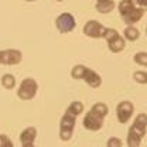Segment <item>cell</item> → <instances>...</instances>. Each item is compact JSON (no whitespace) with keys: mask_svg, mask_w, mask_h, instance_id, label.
I'll list each match as a JSON object with an SVG mask.
<instances>
[{"mask_svg":"<svg viewBox=\"0 0 147 147\" xmlns=\"http://www.w3.org/2000/svg\"><path fill=\"white\" fill-rule=\"evenodd\" d=\"M37 91H38V84H37L36 79L34 78H26V79L21 81V84L18 86L17 96L21 100H31L37 95Z\"/></svg>","mask_w":147,"mask_h":147,"instance_id":"cell-1","label":"cell"},{"mask_svg":"<svg viewBox=\"0 0 147 147\" xmlns=\"http://www.w3.org/2000/svg\"><path fill=\"white\" fill-rule=\"evenodd\" d=\"M55 26L61 34H68L76 27V20L71 13H62L55 20Z\"/></svg>","mask_w":147,"mask_h":147,"instance_id":"cell-2","label":"cell"},{"mask_svg":"<svg viewBox=\"0 0 147 147\" xmlns=\"http://www.w3.org/2000/svg\"><path fill=\"white\" fill-rule=\"evenodd\" d=\"M134 113V105L130 100H122L120 103H117L116 106V117L119 120V123L125 125L130 120V117Z\"/></svg>","mask_w":147,"mask_h":147,"instance_id":"cell-3","label":"cell"},{"mask_svg":"<svg viewBox=\"0 0 147 147\" xmlns=\"http://www.w3.org/2000/svg\"><path fill=\"white\" fill-rule=\"evenodd\" d=\"M106 33V27L96 20H89L84 26V34L91 38H103Z\"/></svg>","mask_w":147,"mask_h":147,"instance_id":"cell-4","label":"cell"},{"mask_svg":"<svg viewBox=\"0 0 147 147\" xmlns=\"http://www.w3.org/2000/svg\"><path fill=\"white\" fill-rule=\"evenodd\" d=\"M103 122H105V117H100L95 113H92L91 110L85 115L84 120H82V125L86 130H91V131H98L103 127Z\"/></svg>","mask_w":147,"mask_h":147,"instance_id":"cell-5","label":"cell"},{"mask_svg":"<svg viewBox=\"0 0 147 147\" xmlns=\"http://www.w3.org/2000/svg\"><path fill=\"white\" fill-rule=\"evenodd\" d=\"M130 129H131L133 131H136V133L143 139L147 133V113H139V115L136 116V119L133 120Z\"/></svg>","mask_w":147,"mask_h":147,"instance_id":"cell-6","label":"cell"},{"mask_svg":"<svg viewBox=\"0 0 147 147\" xmlns=\"http://www.w3.org/2000/svg\"><path fill=\"white\" fill-rule=\"evenodd\" d=\"M23 59V54L20 50H14V48H10V50H4L3 51V59H1V64L4 65H17L21 62Z\"/></svg>","mask_w":147,"mask_h":147,"instance_id":"cell-7","label":"cell"},{"mask_svg":"<svg viewBox=\"0 0 147 147\" xmlns=\"http://www.w3.org/2000/svg\"><path fill=\"white\" fill-rule=\"evenodd\" d=\"M36 137H37V129L36 127H27L24 129L20 134V143L23 144V147H27V146H33L34 142H36Z\"/></svg>","mask_w":147,"mask_h":147,"instance_id":"cell-8","label":"cell"},{"mask_svg":"<svg viewBox=\"0 0 147 147\" xmlns=\"http://www.w3.org/2000/svg\"><path fill=\"white\" fill-rule=\"evenodd\" d=\"M84 81H85L91 88H93V89H96V88H99V86L102 85V78H100V75L96 72V71L88 68V67H86V71H85Z\"/></svg>","mask_w":147,"mask_h":147,"instance_id":"cell-9","label":"cell"},{"mask_svg":"<svg viewBox=\"0 0 147 147\" xmlns=\"http://www.w3.org/2000/svg\"><path fill=\"white\" fill-rule=\"evenodd\" d=\"M143 14H144V10L140 9V7H136V6H134L127 14L123 16V21H125L127 26H133V24H136V23H139V21L142 20Z\"/></svg>","mask_w":147,"mask_h":147,"instance_id":"cell-10","label":"cell"},{"mask_svg":"<svg viewBox=\"0 0 147 147\" xmlns=\"http://www.w3.org/2000/svg\"><path fill=\"white\" fill-rule=\"evenodd\" d=\"M108 45H109V50L112 53H122L126 47V40L119 34L117 37H115L110 41H108Z\"/></svg>","mask_w":147,"mask_h":147,"instance_id":"cell-11","label":"cell"},{"mask_svg":"<svg viewBox=\"0 0 147 147\" xmlns=\"http://www.w3.org/2000/svg\"><path fill=\"white\" fill-rule=\"evenodd\" d=\"M76 125V117L72 115H68V113H64V116L61 117V122H59V130H71L74 131Z\"/></svg>","mask_w":147,"mask_h":147,"instance_id":"cell-12","label":"cell"},{"mask_svg":"<svg viewBox=\"0 0 147 147\" xmlns=\"http://www.w3.org/2000/svg\"><path fill=\"white\" fill-rule=\"evenodd\" d=\"M115 7H116V4H115L113 0H98L96 1V10L102 14L110 13Z\"/></svg>","mask_w":147,"mask_h":147,"instance_id":"cell-13","label":"cell"},{"mask_svg":"<svg viewBox=\"0 0 147 147\" xmlns=\"http://www.w3.org/2000/svg\"><path fill=\"white\" fill-rule=\"evenodd\" d=\"M65 113H68V115H72V116H79V115H82L84 113V103L82 102H79V100H74L71 102L69 105H68V108H67V112Z\"/></svg>","mask_w":147,"mask_h":147,"instance_id":"cell-14","label":"cell"},{"mask_svg":"<svg viewBox=\"0 0 147 147\" xmlns=\"http://www.w3.org/2000/svg\"><path fill=\"white\" fill-rule=\"evenodd\" d=\"M91 112L95 113V115H98V116H100V117H106V115L109 113V108L103 102H96V103L92 105Z\"/></svg>","mask_w":147,"mask_h":147,"instance_id":"cell-15","label":"cell"},{"mask_svg":"<svg viewBox=\"0 0 147 147\" xmlns=\"http://www.w3.org/2000/svg\"><path fill=\"white\" fill-rule=\"evenodd\" d=\"M126 142H127L129 147H140V144H142V137H140L136 131H133L131 129H129Z\"/></svg>","mask_w":147,"mask_h":147,"instance_id":"cell-16","label":"cell"},{"mask_svg":"<svg viewBox=\"0 0 147 147\" xmlns=\"http://www.w3.org/2000/svg\"><path fill=\"white\" fill-rule=\"evenodd\" d=\"M0 82H1V86H3L4 89H9V91L16 86V78H14V75H11V74H4V75L1 76Z\"/></svg>","mask_w":147,"mask_h":147,"instance_id":"cell-17","label":"cell"},{"mask_svg":"<svg viewBox=\"0 0 147 147\" xmlns=\"http://www.w3.org/2000/svg\"><path fill=\"white\" fill-rule=\"evenodd\" d=\"M123 36L126 40L129 41H136L139 37H140V31H139V28H136L134 26H127L126 28H125V31H123Z\"/></svg>","mask_w":147,"mask_h":147,"instance_id":"cell-18","label":"cell"},{"mask_svg":"<svg viewBox=\"0 0 147 147\" xmlns=\"http://www.w3.org/2000/svg\"><path fill=\"white\" fill-rule=\"evenodd\" d=\"M85 71H86V67H85V65H82V64L75 65L72 69H71V76H72V79H76V81L84 79V76H85Z\"/></svg>","mask_w":147,"mask_h":147,"instance_id":"cell-19","label":"cell"},{"mask_svg":"<svg viewBox=\"0 0 147 147\" xmlns=\"http://www.w3.org/2000/svg\"><path fill=\"white\" fill-rule=\"evenodd\" d=\"M133 7H134V4H133L131 0H122L119 3V13H120V16L123 17L125 14H127Z\"/></svg>","mask_w":147,"mask_h":147,"instance_id":"cell-20","label":"cell"},{"mask_svg":"<svg viewBox=\"0 0 147 147\" xmlns=\"http://www.w3.org/2000/svg\"><path fill=\"white\" fill-rule=\"evenodd\" d=\"M133 61L137 65L147 67V51H139V53H136L134 57H133Z\"/></svg>","mask_w":147,"mask_h":147,"instance_id":"cell-21","label":"cell"},{"mask_svg":"<svg viewBox=\"0 0 147 147\" xmlns=\"http://www.w3.org/2000/svg\"><path fill=\"white\" fill-rule=\"evenodd\" d=\"M133 79H134L137 84L146 85L147 84V72L146 71H136V72L133 74Z\"/></svg>","mask_w":147,"mask_h":147,"instance_id":"cell-22","label":"cell"},{"mask_svg":"<svg viewBox=\"0 0 147 147\" xmlns=\"http://www.w3.org/2000/svg\"><path fill=\"white\" fill-rule=\"evenodd\" d=\"M122 146H123V142L119 137H115V136L109 137L108 142H106V147H122Z\"/></svg>","mask_w":147,"mask_h":147,"instance_id":"cell-23","label":"cell"},{"mask_svg":"<svg viewBox=\"0 0 147 147\" xmlns=\"http://www.w3.org/2000/svg\"><path fill=\"white\" fill-rule=\"evenodd\" d=\"M0 147H14L11 139L6 134H0Z\"/></svg>","mask_w":147,"mask_h":147,"instance_id":"cell-24","label":"cell"},{"mask_svg":"<svg viewBox=\"0 0 147 147\" xmlns=\"http://www.w3.org/2000/svg\"><path fill=\"white\" fill-rule=\"evenodd\" d=\"M117 36H119V33H117L115 28H106V33H105V37H103V38H105L106 41H110L112 38H115V37H117Z\"/></svg>","mask_w":147,"mask_h":147,"instance_id":"cell-25","label":"cell"},{"mask_svg":"<svg viewBox=\"0 0 147 147\" xmlns=\"http://www.w3.org/2000/svg\"><path fill=\"white\" fill-rule=\"evenodd\" d=\"M131 1H133V4L136 7H140L144 11H147V0H131Z\"/></svg>","mask_w":147,"mask_h":147,"instance_id":"cell-26","label":"cell"},{"mask_svg":"<svg viewBox=\"0 0 147 147\" xmlns=\"http://www.w3.org/2000/svg\"><path fill=\"white\" fill-rule=\"evenodd\" d=\"M1 59H3V51L0 50V64H1Z\"/></svg>","mask_w":147,"mask_h":147,"instance_id":"cell-27","label":"cell"},{"mask_svg":"<svg viewBox=\"0 0 147 147\" xmlns=\"http://www.w3.org/2000/svg\"><path fill=\"white\" fill-rule=\"evenodd\" d=\"M26 1H36V0H26Z\"/></svg>","mask_w":147,"mask_h":147,"instance_id":"cell-28","label":"cell"},{"mask_svg":"<svg viewBox=\"0 0 147 147\" xmlns=\"http://www.w3.org/2000/svg\"><path fill=\"white\" fill-rule=\"evenodd\" d=\"M57 1H62V0H57Z\"/></svg>","mask_w":147,"mask_h":147,"instance_id":"cell-29","label":"cell"},{"mask_svg":"<svg viewBox=\"0 0 147 147\" xmlns=\"http://www.w3.org/2000/svg\"><path fill=\"white\" fill-rule=\"evenodd\" d=\"M27 147H34V146H27Z\"/></svg>","mask_w":147,"mask_h":147,"instance_id":"cell-30","label":"cell"},{"mask_svg":"<svg viewBox=\"0 0 147 147\" xmlns=\"http://www.w3.org/2000/svg\"><path fill=\"white\" fill-rule=\"evenodd\" d=\"M146 34H147V28H146Z\"/></svg>","mask_w":147,"mask_h":147,"instance_id":"cell-31","label":"cell"}]
</instances>
